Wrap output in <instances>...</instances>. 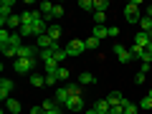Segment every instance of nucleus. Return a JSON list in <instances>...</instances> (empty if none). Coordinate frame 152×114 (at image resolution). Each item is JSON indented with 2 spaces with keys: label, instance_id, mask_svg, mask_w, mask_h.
Here are the masks:
<instances>
[{
  "label": "nucleus",
  "instance_id": "nucleus-1",
  "mask_svg": "<svg viewBox=\"0 0 152 114\" xmlns=\"http://www.w3.org/2000/svg\"><path fill=\"white\" fill-rule=\"evenodd\" d=\"M36 64H38V58H15L13 61V71L15 74H33Z\"/></svg>",
  "mask_w": 152,
  "mask_h": 114
},
{
  "label": "nucleus",
  "instance_id": "nucleus-2",
  "mask_svg": "<svg viewBox=\"0 0 152 114\" xmlns=\"http://www.w3.org/2000/svg\"><path fill=\"white\" fill-rule=\"evenodd\" d=\"M140 5H142V0H132V3H127L124 8V15H127V23H140Z\"/></svg>",
  "mask_w": 152,
  "mask_h": 114
},
{
  "label": "nucleus",
  "instance_id": "nucleus-3",
  "mask_svg": "<svg viewBox=\"0 0 152 114\" xmlns=\"http://www.w3.org/2000/svg\"><path fill=\"white\" fill-rule=\"evenodd\" d=\"M84 51H86V41H81V38H74V41L66 43V53L69 56H81Z\"/></svg>",
  "mask_w": 152,
  "mask_h": 114
},
{
  "label": "nucleus",
  "instance_id": "nucleus-4",
  "mask_svg": "<svg viewBox=\"0 0 152 114\" xmlns=\"http://www.w3.org/2000/svg\"><path fill=\"white\" fill-rule=\"evenodd\" d=\"M112 51H114V56H117V61H119V64H129V61L134 58V56H132V51H127V46H122V43H114Z\"/></svg>",
  "mask_w": 152,
  "mask_h": 114
},
{
  "label": "nucleus",
  "instance_id": "nucleus-5",
  "mask_svg": "<svg viewBox=\"0 0 152 114\" xmlns=\"http://www.w3.org/2000/svg\"><path fill=\"white\" fill-rule=\"evenodd\" d=\"M13 8H15L13 0H3V3H0V26L3 28H5V20L13 15Z\"/></svg>",
  "mask_w": 152,
  "mask_h": 114
},
{
  "label": "nucleus",
  "instance_id": "nucleus-6",
  "mask_svg": "<svg viewBox=\"0 0 152 114\" xmlns=\"http://www.w3.org/2000/svg\"><path fill=\"white\" fill-rule=\"evenodd\" d=\"M64 109H69L71 114H81L84 112V96H71L69 102L64 104Z\"/></svg>",
  "mask_w": 152,
  "mask_h": 114
},
{
  "label": "nucleus",
  "instance_id": "nucleus-7",
  "mask_svg": "<svg viewBox=\"0 0 152 114\" xmlns=\"http://www.w3.org/2000/svg\"><path fill=\"white\" fill-rule=\"evenodd\" d=\"M36 46H38L41 51H53V48H56L58 43H56L53 38H51L48 33H46V36H38V38H36Z\"/></svg>",
  "mask_w": 152,
  "mask_h": 114
},
{
  "label": "nucleus",
  "instance_id": "nucleus-8",
  "mask_svg": "<svg viewBox=\"0 0 152 114\" xmlns=\"http://www.w3.org/2000/svg\"><path fill=\"white\" fill-rule=\"evenodd\" d=\"M41 107H43V112H46V114H64V107H61L56 99H46Z\"/></svg>",
  "mask_w": 152,
  "mask_h": 114
},
{
  "label": "nucleus",
  "instance_id": "nucleus-9",
  "mask_svg": "<svg viewBox=\"0 0 152 114\" xmlns=\"http://www.w3.org/2000/svg\"><path fill=\"white\" fill-rule=\"evenodd\" d=\"M13 89H15L13 79H3V81H0V99H3V102H8V99H10V91H13Z\"/></svg>",
  "mask_w": 152,
  "mask_h": 114
},
{
  "label": "nucleus",
  "instance_id": "nucleus-10",
  "mask_svg": "<svg viewBox=\"0 0 152 114\" xmlns=\"http://www.w3.org/2000/svg\"><path fill=\"white\" fill-rule=\"evenodd\" d=\"M36 53H38V46H28V43H23L20 48H18V58H36Z\"/></svg>",
  "mask_w": 152,
  "mask_h": 114
},
{
  "label": "nucleus",
  "instance_id": "nucleus-11",
  "mask_svg": "<svg viewBox=\"0 0 152 114\" xmlns=\"http://www.w3.org/2000/svg\"><path fill=\"white\" fill-rule=\"evenodd\" d=\"M150 43H152L150 33H145V31H137V36H134V46H137V48H147Z\"/></svg>",
  "mask_w": 152,
  "mask_h": 114
},
{
  "label": "nucleus",
  "instance_id": "nucleus-12",
  "mask_svg": "<svg viewBox=\"0 0 152 114\" xmlns=\"http://www.w3.org/2000/svg\"><path fill=\"white\" fill-rule=\"evenodd\" d=\"M132 56H134V58H140L142 64H147V66L152 64V56L147 53V48H137V46H132Z\"/></svg>",
  "mask_w": 152,
  "mask_h": 114
},
{
  "label": "nucleus",
  "instance_id": "nucleus-13",
  "mask_svg": "<svg viewBox=\"0 0 152 114\" xmlns=\"http://www.w3.org/2000/svg\"><path fill=\"white\" fill-rule=\"evenodd\" d=\"M107 102H109V107H122V104H124V96H122L119 91H112V94H107Z\"/></svg>",
  "mask_w": 152,
  "mask_h": 114
},
{
  "label": "nucleus",
  "instance_id": "nucleus-14",
  "mask_svg": "<svg viewBox=\"0 0 152 114\" xmlns=\"http://www.w3.org/2000/svg\"><path fill=\"white\" fill-rule=\"evenodd\" d=\"M53 99L61 104V107H64V104L71 99V91H69V86H64V89H56V96H53Z\"/></svg>",
  "mask_w": 152,
  "mask_h": 114
},
{
  "label": "nucleus",
  "instance_id": "nucleus-15",
  "mask_svg": "<svg viewBox=\"0 0 152 114\" xmlns=\"http://www.w3.org/2000/svg\"><path fill=\"white\" fill-rule=\"evenodd\" d=\"M79 84H81V86H94V84H96V76L89 74V71H81V76H79Z\"/></svg>",
  "mask_w": 152,
  "mask_h": 114
},
{
  "label": "nucleus",
  "instance_id": "nucleus-16",
  "mask_svg": "<svg viewBox=\"0 0 152 114\" xmlns=\"http://www.w3.org/2000/svg\"><path fill=\"white\" fill-rule=\"evenodd\" d=\"M28 81H31V86H46V76L43 74H36V71H33V74L31 76H28Z\"/></svg>",
  "mask_w": 152,
  "mask_h": 114
},
{
  "label": "nucleus",
  "instance_id": "nucleus-17",
  "mask_svg": "<svg viewBox=\"0 0 152 114\" xmlns=\"http://www.w3.org/2000/svg\"><path fill=\"white\" fill-rule=\"evenodd\" d=\"M94 109H96L99 114H112V107H109V102H107V99H99V102L94 104Z\"/></svg>",
  "mask_w": 152,
  "mask_h": 114
},
{
  "label": "nucleus",
  "instance_id": "nucleus-18",
  "mask_svg": "<svg viewBox=\"0 0 152 114\" xmlns=\"http://www.w3.org/2000/svg\"><path fill=\"white\" fill-rule=\"evenodd\" d=\"M5 109H8L10 114H18L23 107H20V102H18V99H8V102H5Z\"/></svg>",
  "mask_w": 152,
  "mask_h": 114
},
{
  "label": "nucleus",
  "instance_id": "nucleus-19",
  "mask_svg": "<svg viewBox=\"0 0 152 114\" xmlns=\"http://www.w3.org/2000/svg\"><path fill=\"white\" fill-rule=\"evenodd\" d=\"M5 26H8V28H18V31H20L23 20H20V15H15V13H13V15L8 18V20H5Z\"/></svg>",
  "mask_w": 152,
  "mask_h": 114
},
{
  "label": "nucleus",
  "instance_id": "nucleus-20",
  "mask_svg": "<svg viewBox=\"0 0 152 114\" xmlns=\"http://www.w3.org/2000/svg\"><path fill=\"white\" fill-rule=\"evenodd\" d=\"M122 109H124V114H137V112H140V104H132L129 99H124V104H122Z\"/></svg>",
  "mask_w": 152,
  "mask_h": 114
},
{
  "label": "nucleus",
  "instance_id": "nucleus-21",
  "mask_svg": "<svg viewBox=\"0 0 152 114\" xmlns=\"http://www.w3.org/2000/svg\"><path fill=\"white\" fill-rule=\"evenodd\" d=\"M94 38H109V28L107 26H94Z\"/></svg>",
  "mask_w": 152,
  "mask_h": 114
},
{
  "label": "nucleus",
  "instance_id": "nucleus-22",
  "mask_svg": "<svg viewBox=\"0 0 152 114\" xmlns=\"http://www.w3.org/2000/svg\"><path fill=\"white\" fill-rule=\"evenodd\" d=\"M48 36L53 38L56 43H58V38H61V26H58V23H53V26H48Z\"/></svg>",
  "mask_w": 152,
  "mask_h": 114
},
{
  "label": "nucleus",
  "instance_id": "nucleus-23",
  "mask_svg": "<svg viewBox=\"0 0 152 114\" xmlns=\"http://www.w3.org/2000/svg\"><path fill=\"white\" fill-rule=\"evenodd\" d=\"M53 58L58 61V64H61V61H66V58H69V53H66V48H61V46H56V48H53Z\"/></svg>",
  "mask_w": 152,
  "mask_h": 114
},
{
  "label": "nucleus",
  "instance_id": "nucleus-24",
  "mask_svg": "<svg viewBox=\"0 0 152 114\" xmlns=\"http://www.w3.org/2000/svg\"><path fill=\"white\" fill-rule=\"evenodd\" d=\"M66 86H69V91H71V96H81V91H84V86L79 81L76 84H66Z\"/></svg>",
  "mask_w": 152,
  "mask_h": 114
},
{
  "label": "nucleus",
  "instance_id": "nucleus-25",
  "mask_svg": "<svg viewBox=\"0 0 152 114\" xmlns=\"http://www.w3.org/2000/svg\"><path fill=\"white\" fill-rule=\"evenodd\" d=\"M107 8H109L107 0H94V13H107Z\"/></svg>",
  "mask_w": 152,
  "mask_h": 114
},
{
  "label": "nucleus",
  "instance_id": "nucleus-26",
  "mask_svg": "<svg viewBox=\"0 0 152 114\" xmlns=\"http://www.w3.org/2000/svg\"><path fill=\"white\" fill-rule=\"evenodd\" d=\"M79 8H84L86 13H94V0H79Z\"/></svg>",
  "mask_w": 152,
  "mask_h": 114
},
{
  "label": "nucleus",
  "instance_id": "nucleus-27",
  "mask_svg": "<svg viewBox=\"0 0 152 114\" xmlns=\"http://www.w3.org/2000/svg\"><path fill=\"white\" fill-rule=\"evenodd\" d=\"M140 26H142V31H145V33H150V31H152V18L145 15V18L140 20Z\"/></svg>",
  "mask_w": 152,
  "mask_h": 114
},
{
  "label": "nucleus",
  "instance_id": "nucleus-28",
  "mask_svg": "<svg viewBox=\"0 0 152 114\" xmlns=\"http://www.w3.org/2000/svg\"><path fill=\"white\" fill-rule=\"evenodd\" d=\"M58 84V76L56 74H46V86H56Z\"/></svg>",
  "mask_w": 152,
  "mask_h": 114
},
{
  "label": "nucleus",
  "instance_id": "nucleus-29",
  "mask_svg": "<svg viewBox=\"0 0 152 114\" xmlns=\"http://www.w3.org/2000/svg\"><path fill=\"white\" fill-rule=\"evenodd\" d=\"M104 20H107V13H94V23L96 26H104Z\"/></svg>",
  "mask_w": 152,
  "mask_h": 114
},
{
  "label": "nucleus",
  "instance_id": "nucleus-30",
  "mask_svg": "<svg viewBox=\"0 0 152 114\" xmlns=\"http://www.w3.org/2000/svg\"><path fill=\"white\" fill-rule=\"evenodd\" d=\"M99 43H102V41H99V38H86V48H99Z\"/></svg>",
  "mask_w": 152,
  "mask_h": 114
},
{
  "label": "nucleus",
  "instance_id": "nucleus-31",
  "mask_svg": "<svg viewBox=\"0 0 152 114\" xmlns=\"http://www.w3.org/2000/svg\"><path fill=\"white\" fill-rule=\"evenodd\" d=\"M56 76H58V81H69V69H64V66H61Z\"/></svg>",
  "mask_w": 152,
  "mask_h": 114
},
{
  "label": "nucleus",
  "instance_id": "nucleus-32",
  "mask_svg": "<svg viewBox=\"0 0 152 114\" xmlns=\"http://www.w3.org/2000/svg\"><path fill=\"white\" fill-rule=\"evenodd\" d=\"M64 5H53V13H51V15H53V18H64Z\"/></svg>",
  "mask_w": 152,
  "mask_h": 114
},
{
  "label": "nucleus",
  "instance_id": "nucleus-33",
  "mask_svg": "<svg viewBox=\"0 0 152 114\" xmlns=\"http://www.w3.org/2000/svg\"><path fill=\"white\" fill-rule=\"evenodd\" d=\"M140 109H152V99H150V96H145V99L140 102Z\"/></svg>",
  "mask_w": 152,
  "mask_h": 114
},
{
  "label": "nucleus",
  "instance_id": "nucleus-34",
  "mask_svg": "<svg viewBox=\"0 0 152 114\" xmlns=\"http://www.w3.org/2000/svg\"><path fill=\"white\" fill-rule=\"evenodd\" d=\"M145 79H147V74H145V71H140V74L134 76V84H145Z\"/></svg>",
  "mask_w": 152,
  "mask_h": 114
},
{
  "label": "nucleus",
  "instance_id": "nucleus-35",
  "mask_svg": "<svg viewBox=\"0 0 152 114\" xmlns=\"http://www.w3.org/2000/svg\"><path fill=\"white\" fill-rule=\"evenodd\" d=\"M117 36H119V28L112 26V28H109V38H117Z\"/></svg>",
  "mask_w": 152,
  "mask_h": 114
},
{
  "label": "nucleus",
  "instance_id": "nucleus-36",
  "mask_svg": "<svg viewBox=\"0 0 152 114\" xmlns=\"http://www.w3.org/2000/svg\"><path fill=\"white\" fill-rule=\"evenodd\" d=\"M31 114H46V112H43V107H33Z\"/></svg>",
  "mask_w": 152,
  "mask_h": 114
},
{
  "label": "nucleus",
  "instance_id": "nucleus-37",
  "mask_svg": "<svg viewBox=\"0 0 152 114\" xmlns=\"http://www.w3.org/2000/svg\"><path fill=\"white\" fill-rule=\"evenodd\" d=\"M147 18H152V3L147 5Z\"/></svg>",
  "mask_w": 152,
  "mask_h": 114
},
{
  "label": "nucleus",
  "instance_id": "nucleus-38",
  "mask_svg": "<svg viewBox=\"0 0 152 114\" xmlns=\"http://www.w3.org/2000/svg\"><path fill=\"white\" fill-rule=\"evenodd\" d=\"M86 114H99V112H96V109L91 107V109H86Z\"/></svg>",
  "mask_w": 152,
  "mask_h": 114
},
{
  "label": "nucleus",
  "instance_id": "nucleus-39",
  "mask_svg": "<svg viewBox=\"0 0 152 114\" xmlns=\"http://www.w3.org/2000/svg\"><path fill=\"white\" fill-rule=\"evenodd\" d=\"M147 53H150V56H152V43H150V46H147Z\"/></svg>",
  "mask_w": 152,
  "mask_h": 114
},
{
  "label": "nucleus",
  "instance_id": "nucleus-40",
  "mask_svg": "<svg viewBox=\"0 0 152 114\" xmlns=\"http://www.w3.org/2000/svg\"><path fill=\"white\" fill-rule=\"evenodd\" d=\"M147 96H150V99H152V89H150V91H147Z\"/></svg>",
  "mask_w": 152,
  "mask_h": 114
}]
</instances>
